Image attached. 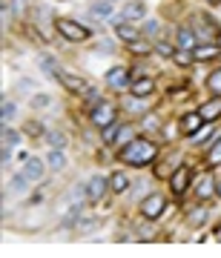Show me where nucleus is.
Returning <instances> with one entry per match:
<instances>
[{
	"mask_svg": "<svg viewBox=\"0 0 221 258\" xmlns=\"http://www.w3.org/2000/svg\"><path fill=\"white\" fill-rule=\"evenodd\" d=\"M195 46H198V37H195V32L190 26H181V29H178V49L193 52Z\"/></svg>",
	"mask_w": 221,
	"mask_h": 258,
	"instance_id": "9b49d317",
	"label": "nucleus"
},
{
	"mask_svg": "<svg viewBox=\"0 0 221 258\" xmlns=\"http://www.w3.org/2000/svg\"><path fill=\"white\" fill-rule=\"evenodd\" d=\"M132 52H138L141 55V52H149V46L144 43V40H135V43H132Z\"/></svg>",
	"mask_w": 221,
	"mask_h": 258,
	"instance_id": "473e14b6",
	"label": "nucleus"
},
{
	"mask_svg": "<svg viewBox=\"0 0 221 258\" xmlns=\"http://www.w3.org/2000/svg\"><path fill=\"white\" fill-rule=\"evenodd\" d=\"M118 132H121L118 123H109V126H103V141H106V144H112V141L118 138Z\"/></svg>",
	"mask_w": 221,
	"mask_h": 258,
	"instance_id": "b1692460",
	"label": "nucleus"
},
{
	"mask_svg": "<svg viewBox=\"0 0 221 258\" xmlns=\"http://www.w3.org/2000/svg\"><path fill=\"white\" fill-rule=\"evenodd\" d=\"M190 221H193V224H201V221H204V210H201V212H195V215L190 218Z\"/></svg>",
	"mask_w": 221,
	"mask_h": 258,
	"instance_id": "c9c22d12",
	"label": "nucleus"
},
{
	"mask_svg": "<svg viewBox=\"0 0 221 258\" xmlns=\"http://www.w3.org/2000/svg\"><path fill=\"white\" fill-rule=\"evenodd\" d=\"M198 112H201L204 120H215V118L221 115V98H212V101H207Z\"/></svg>",
	"mask_w": 221,
	"mask_h": 258,
	"instance_id": "4468645a",
	"label": "nucleus"
},
{
	"mask_svg": "<svg viewBox=\"0 0 221 258\" xmlns=\"http://www.w3.org/2000/svg\"><path fill=\"white\" fill-rule=\"evenodd\" d=\"M3 141H6L9 147H15V144H18V141H20V135H18V132H15V129L3 126Z\"/></svg>",
	"mask_w": 221,
	"mask_h": 258,
	"instance_id": "a878e982",
	"label": "nucleus"
},
{
	"mask_svg": "<svg viewBox=\"0 0 221 258\" xmlns=\"http://www.w3.org/2000/svg\"><path fill=\"white\" fill-rule=\"evenodd\" d=\"M46 144L52 149H64V144H66V138L61 135V132H46Z\"/></svg>",
	"mask_w": 221,
	"mask_h": 258,
	"instance_id": "5701e85b",
	"label": "nucleus"
},
{
	"mask_svg": "<svg viewBox=\"0 0 221 258\" xmlns=\"http://www.w3.org/2000/svg\"><path fill=\"white\" fill-rule=\"evenodd\" d=\"M106 186H109L106 178H101V175L89 178V184H86V198H89V201H101L103 192H106Z\"/></svg>",
	"mask_w": 221,
	"mask_h": 258,
	"instance_id": "39448f33",
	"label": "nucleus"
},
{
	"mask_svg": "<svg viewBox=\"0 0 221 258\" xmlns=\"http://www.w3.org/2000/svg\"><path fill=\"white\" fill-rule=\"evenodd\" d=\"M18 89H23V95H32L37 86H35V81H20V83H18Z\"/></svg>",
	"mask_w": 221,
	"mask_h": 258,
	"instance_id": "c85d7f7f",
	"label": "nucleus"
},
{
	"mask_svg": "<svg viewBox=\"0 0 221 258\" xmlns=\"http://www.w3.org/2000/svg\"><path fill=\"white\" fill-rule=\"evenodd\" d=\"M210 89H212L215 95H221V69H218V72H215V75L210 78Z\"/></svg>",
	"mask_w": 221,
	"mask_h": 258,
	"instance_id": "cd10ccee",
	"label": "nucleus"
},
{
	"mask_svg": "<svg viewBox=\"0 0 221 258\" xmlns=\"http://www.w3.org/2000/svg\"><path fill=\"white\" fill-rule=\"evenodd\" d=\"M46 164H49V169H64L66 166V158H64V149H49V155H46Z\"/></svg>",
	"mask_w": 221,
	"mask_h": 258,
	"instance_id": "a211bd4d",
	"label": "nucleus"
},
{
	"mask_svg": "<svg viewBox=\"0 0 221 258\" xmlns=\"http://www.w3.org/2000/svg\"><path fill=\"white\" fill-rule=\"evenodd\" d=\"M12 161V149H9V144H6V147H3V164H9Z\"/></svg>",
	"mask_w": 221,
	"mask_h": 258,
	"instance_id": "f704fd0d",
	"label": "nucleus"
},
{
	"mask_svg": "<svg viewBox=\"0 0 221 258\" xmlns=\"http://www.w3.org/2000/svg\"><path fill=\"white\" fill-rule=\"evenodd\" d=\"M49 101H52L49 95H35L32 98V106H49Z\"/></svg>",
	"mask_w": 221,
	"mask_h": 258,
	"instance_id": "c756f323",
	"label": "nucleus"
},
{
	"mask_svg": "<svg viewBox=\"0 0 221 258\" xmlns=\"http://www.w3.org/2000/svg\"><path fill=\"white\" fill-rule=\"evenodd\" d=\"M155 144L152 141H144V138H132L129 144H124L121 149V161H127L129 166H144L155 158Z\"/></svg>",
	"mask_w": 221,
	"mask_h": 258,
	"instance_id": "f257e3e1",
	"label": "nucleus"
},
{
	"mask_svg": "<svg viewBox=\"0 0 221 258\" xmlns=\"http://www.w3.org/2000/svg\"><path fill=\"white\" fill-rule=\"evenodd\" d=\"M0 112H3V120H12V118H15V112H18V106H15L12 101H3Z\"/></svg>",
	"mask_w": 221,
	"mask_h": 258,
	"instance_id": "393cba45",
	"label": "nucleus"
},
{
	"mask_svg": "<svg viewBox=\"0 0 221 258\" xmlns=\"http://www.w3.org/2000/svg\"><path fill=\"white\" fill-rule=\"evenodd\" d=\"M218 241H221V232H218Z\"/></svg>",
	"mask_w": 221,
	"mask_h": 258,
	"instance_id": "58836bf2",
	"label": "nucleus"
},
{
	"mask_svg": "<svg viewBox=\"0 0 221 258\" xmlns=\"http://www.w3.org/2000/svg\"><path fill=\"white\" fill-rule=\"evenodd\" d=\"M215 43H218V46H221V32H218V37H215Z\"/></svg>",
	"mask_w": 221,
	"mask_h": 258,
	"instance_id": "e433bc0d",
	"label": "nucleus"
},
{
	"mask_svg": "<svg viewBox=\"0 0 221 258\" xmlns=\"http://www.w3.org/2000/svg\"><path fill=\"white\" fill-rule=\"evenodd\" d=\"M170 184H173V192L175 195H184L187 192V184H190V166H178Z\"/></svg>",
	"mask_w": 221,
	"mask_h": 258,
	"instance_id": "1a4fd4ad",
	"label": "nucleus"
},
{
	"mask_svg": "<svg viewBox=\"0 0 221 258\" xmlns=\"http://www.w3.org/2000/svg\"><path fill=\"white\" fill-rule=\"evenodd\" d=\"M201 123H204L201 112H190V115L181 118V129H184V135H195V132L201 129Z\"/></svg>",
	"mask_w": 221,
	"mask_h": 258,
	"instance_id": "f8f14e48",
	"label": "nucleus"
},
{
	"mask_svg": "<svg viewBox=\"0 0 221 258\" xmlns=\"http://www.w3.org/2000/svg\"><path fill=\"white\" fill-rule=\"evenodd\" d=\"M195 192H198V198H210L212 192H215V186H212V178L204 175L201 181H198V186H195Z\"/></svg>",
	"mask_w": 221,
	"mask_h": 258,
	"instance_id": "aec40b11",
	"label": "nucleus"
},
{
	"mask_svg": "<svg viewBox=\"0 0 221 258\" xmlns=\"http://www.w3.org/2000/svg\"><path fill=\"white\" fill-rule=\"evenodd\" d=\"M106 83H109L112 89H124V86L129 83V69H124V66L109 69V72H106Z\"/></svg>",
	"mask_w": 221,
	"mask_h": 258,
	"instance_id": "0eeeda50",
	"label": "nucleus"
},
{
	"mask_svg": "<svg viewBox=\"0 0 221 258\" xmlns=\"http://www.w3.org/2000/svg\"><path fill=\"white\" fill-rule=\"evenodd\" d=\"M9 186H12V192H26V189H29V178L20 172V175H15L9 181Z\"/></svg>",
	"mask_w": 221,
	"mask_h": 258,
	"instance_id": "4be33fe9",
	"label": "nucleus"
},
{
	"mask_svg": "<svg viewBox=\"0 0 221 258\" xmlns=\"http://www.w3.org/2000/svg\"><path fill=\"white\" fill-rule=\"evenodd\" d=\"M218 195H221V181H218Z\"/></svg>",
	"mask_w": 221,
	"mask_h": 258,
	"instance_id": "4c0bfd02",
	"label": "nucleus"
},
{
	"mask_svg": "<svg viewBox=\"0 0 221 258\" xmlns=\"http://www.w3.org/2000/svg\"><path fill=\"white\" fill-rule=\"evenodd\" d=\"M112 15V0H98V3H92L89 6V18H109Z\"/></svg>",
	"mask_w": 221,
	"mask_h": 258,
	"instance_id": "2eb2a0df",
	"label": "nucleus"
},
{
	"mask_svg": "<svg viewBox=\"0 0 221 258\" xmlns=\"http://www.w3.org/2000/svg\"><path fill=\"white\" fill-rule=\"evenodd\" d=\"M58 78H61V83L75 95H86V89H89V83L83 81V78H75V75H69V72H61Z\"/></svg>",
	"mask_w": 221,
	"mask_h": 258,
	"instance_id": "423d86ee",
	"label": "nucleus"
},
{
	"mask_svg": "<svg viewBox=\"0 0 221 258\" xmlns=\"http://www.w3.org/2000/svg\"><path fill=\"white\" fill-rule=\"evenodd\" d=\"M115 32H118V37H121V40H127V43H135V40H141L138 29L129 26L127 20H121V18H115Z\"/></svg>",
	"mask_w": 221,
	"mask_h": 258,
	"instance_id": "9d476101",
	"label": "nucleus"
},
{
	"mask_svg": "<svg viewBox=\"0 0 221 258\" xmlns=\"http://www.w3.org/2000/svg\"><path fill=\"white\" fill-rule=\"evenodd\" d=\"M109 186L115 189V192H127L129 189V178L124 175V172H115V175L109 178Z\"/></svg>",
	"mask_w": 221,
	"mask_h": 258,
	"instance_id": "412c9836",
	"label": "nucleus"
},
{
	"mask_svg": "<svg viewBox=\"0 0 221 258\" xmlns=\"http://www.w3.org/2000/svg\"><path fill=\"white\" fill-rule=\"evenodd\" d=\"M112 120H115V106L106 103V101L95 103V106H92V123H95V126H109Z\"/></svg>",
	"mask_w": 221,
	"mask_h": 258,
	"instance_id": "7ed1b4c3",
	"label": "nucleus"
},
{
	"mask_svg": "<svg viewBox=\"0 0 221 258\" xmlns=\"http://www.w3.org/2000/svg\"><path fill=\"white\" fill-rule=\"evenodd\" d=\"M147 18V6H144V0H132V3H127L124 6V15H121V20H144Z\"/></svg>",
	"mask_w": 221,
	"mask_h": 258,
	"instance_id": "6e6552de",
	"label": "nucleus"
},
{
	"mask_svg": "<svg viewBox=\"0 0 221 258\" xmlns=\"http://www.w3.org/2000/svg\"><path fill=\"white\" fill-rule=\"evenodd\" d=\"M215 55H218V43H215V46H195L193 49L195 60H210V57H215Z\"/></svg>",
	"mask_w": 221,
	"mask_h": 258,
	"instance_id": "6ab92c4d",
	"label": "nucleus"
},
{
	"mask_svg": "<svg viewBox=\"0 0 221 258\" xmlns=\"http://www.w3.org/2000/svg\"><path fill=\"white\" fill-rule=\"evenodd\" d=\"M58 32L66 37V40H86L89 37V29L75 23V20H58Z\"/></svg>",
	"mask_w": 221,
	"mask_h": 258,
	"instance_id": "f03ea898",
	"label": "nucleus"
},
{
	"mask_svg": "<svg viewBox=\"0 0 221 258\" xmlns=\"http://www.w3.org/2000/svg\"><path fill=\"white\" fill-rule=\"evenodd\" d=\"M147 32H149V35H158V32H161V26H158L155 20H149V23H147Z\"/></svg>",
	"mask_w": 221,
	"mask_h": 258,
	"instance_id": "72a5a7b5",
	"label": "nucleus"
},
{
	"mask_svg": "<svg viewBox=\"0 0 221 258\" xmlns=\"http://www.w3.org/2000/svg\"><path fill=\"white\" fill-rule=\"evenodd\" d=\"M210 161L212 164H221V138L215 141V147L210 149Z\"/></svg>",
	"mask_w": 221,
	"mask_h": 258,
	"instance_id": "bb28decb",
	"label": "nucleus"
},
{
	"mask_svg": "<svg viewBox=\"0 0 221 258\" xmlns=\"http://www.w3.org/2000/svg\"><path fill=\"white\" fill-rule=\"evenodd\" d=\"M37 63H40V69H43L46 75H52V78H58V75H61V66H58V60H55L52 55H46V52L37 57Z\"/></svg>",
	"mask_w": 221,
	"mask_h": 258,
	"instance_id": "dca6fc26",
	"label": "nucleus"
},
{
	"mask_svg": "<svg viewBox=\"0 0 221 258\" xmlns=\"http://www.w3.org/2000/svg\"><path fill=\"white\" fill-rule=\"evenodd\" d=\"M158 52L164 57H173L175 55V46H170V43H158Z\"/></svg>",
	"mask_w": 221,
	"mask_h": 258,
	"instance_id": "2f4dec72",
	"label": "nucleus"
},
{
	"mask_svg": "<svg viewBox=\"0 0 221 258\" xmlns=\"http://www.w3.org/2000/svg\"><path fill=\"white\" fill-rule=\"evenodd\" d=\"M23 175H26L29 181H40V178H43V161H40V158H29L26 164H23Z\"/></svg>",
	"mask_w": 221,
	"mask_h": 258,
	"instance_id": "ddd939ff",
	"label": "nucleus"
},
{
	"mask_svg": "<svg viewBox=\"0 0 221 258\" xmlns=\"http://www.w3.org/2000/svg\"><path fill=\"white\" fill-rule=\"evenodd\" d=\"M132 132H135V129H132V126H121L118 138H121V141H127V144H129V141H132Z\"/></svg>",
	"mask_w": 221,
	"mask_h": 258,
	"instance_id": "7c9ffc66",
	"label": "nucleus"
},
{
	"mask_svg": "<svg viewBox=\"0 0 221 258\" xmlns=\"http://www.w3.org/2000/svg\"><path fill=\"white\" fill-rule=\"evenodd\" d=\"M152 89H155V83L149 81V78H141V81L132 83V95L135 98H147V95H152Z\"/></svg>",
	"mask_w": 221,
	"mask_h": 258,
	"instance_id": "f3484780",
	"label": "nucleus"
},
{
	"mask_svg": "<svg viewBox=\"0 0 221 258\" xmlns=\"http://www.w3.org/2000/svg\"><path fill=\"white\" fill-rule=\"evenodd\" d=\"M164 195H149V198H144V204H141V212L147 215V218H158L161 212H164Z\"/></svg>",
	"mask_w": 221,
	"mask_h": 258,
	"instance_id": "20e7f679",
	"label": "nucleus"
}]
</instances>
